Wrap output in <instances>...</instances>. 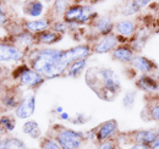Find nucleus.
I'll return each instance as SVG.
<instances>
[{"instance_id":"nucleus-22","label":"nucleus","mask_w":159,"mask_h":149,"mask_svg":"<svg viewBox=\"0 0 159 149\" xmlns=\"http://www.w3.org/2000/svg\"><path fill=\"white\" fill-rule=\"evenodd\" d=\"M25 143L15 137H6L1 141V149H25Z\"/></svg>"},{"instance_id":"nucleus-26","label":"nucleus","mask_w":159,"mask_h":149,"mask_svg":"<svg viewBox=\"0 0 159 149\" xmlns=\"http://www.w3.org/2000/svg\"><path fill=\"white\" fill-rule=\"evenodd\" d=\"M141 9V6L139 5L137 1H130L129 4H126L124 7H122V12L127 16L130 15H134V14H137Z\"/></svg>"},{"instance_id":"nucleus-14","label":"nucleus","mask_w":159,"mask_h":149,"mask_svg":"<svg viewBox=\"0 0 159 149\" xmlns=\"http://www.w3.org/2000/svg\"><path fill=\"white\" fill-rule=\"evenodd\" d=\"M83 14H84V5L74 4L69 6V9L66 10L64 15V21L66 23H77V21L82 17Z\"/></svg>"},{"instance_id":"nucleus-8","label":"nucleus","mask_w":159,"mask_h":149,"mask_svg":"<svg viewBox=\"0 0 159 149\" xmlns=\"http://www.w3.org/2000/svg\"><path fill=\"white\" fill-rule=\"evenodd\" d=\"M118 47H119L118 36L110 34V36H107V37L102 38L99 42L94 45L93 52L96 54H105V53H110V52L113 53Z\"/></svg>"},{"instance_id":"nucleus-33","label":"nucleus","mask_w":159,"mask_h":149,"mask_svg":"<svg viewBox=\"0 0 159 149\" xmlns=\"http://www.w3.org/2000/svg\"><path fill=\"white\" fill-rule=\"evenodd\" d=\"M30 69V66H27V65H20L14 72H12V78H15V79H19L21 76L23 74V72L26 71V70H28Z\"/></svg>"},{"instance_id":"nucleus-24","label":"nucleus","mask_w":159,"mask_h":149,"mask_svg":"<svg viewBox=\"0 0 159 149\" xmlns=\"http://www.w3.org/2000/svg\"><path fill=\"white\" fill-rule=\"evenodd\" d=\"M20 100H17L16 95L15 94H11V93H7L6 95L2 97V105L9 108V109H12V108H17Z\"/></svg>"},{"instance_id":"nucleus-6","label":"nucleus","mask_w":159,"mask_h":149,"mask_svg":"<svg viewBox=\"0 0 159 149\" xmlns=\"http://www.w3.org/2000/svg\"><path fill=\"white\" fill-rule=\"evenodd\" d=\"M23 59V53L19 47L12 44L1 43L0 45V60L1 62H16Z\"/></svg>"},{"instance_id":"nucleus-19","label":"nucleus","mask_w":159,"mask_h":149,"mask_svg":"<svg viewBox=\"0 0 159 149\" xmlns=\"http://www.w3.org/2000/svg\"><path fill=\"white\" fill-rule=\"evenodd\" d=\"M60 39H61V36L55 33L54 31H50V29H47V31L37 34V43L45 44V45L54 44V43L59 42Z\"/></svg>"},{"instance_id":"nucleus-31","label":"nucleus","mask_w":159,"mask_h":149,"mask_svg":"<svg viewBox=\"0 0 159 149\" xmlns=\"http://www.w3.org/2000/svg\"><path fill=\"white\" fill-rule=\"evenodd\" d=\"M149 116H151V120H154L159 122V103L152 105L149 108Z\"/></svg>"},{"instance_id":"nucleus-40","label":"nucleus","mask_w":159,"mask_h":149,"mask_svg":"<svg viewBox=\"0 0 159 149\" xmlns=\"http://www.w3.org/2000/svg\"><path fill=\"white\" fill-rule=\"evenodd\" d=\"M118 149H121V148H118Z\"/></svg>"},{"instance_id":"nucleus-13","label":"nucleus","mask_w":159,"mask_h":149,"mask_svg":"<svg viewBox=\"0 0 159 149\" xmlns=\"http://www.w3.org/2000/svg\"><path fill=\"white\" fill-rule=\"evenodd\" d=\"M113 59L118 60L120 62H132L135 54H134V50L131 49V47L129 45H119L113 53H111Z\"/></svg>"},{"instance_id":"nucleus-20","label":"nucleus","mask_w":159,"mask_h":149,"mask_svg":"<svg viewBox=\"0 0 159 149\" xmlns=\"http://www.w3.org/2000/svg\"><path fill=\"white\" fill-rule=\"evenodd\" d=\"M14 39L16 43H19L20 45H23V47H31L37 43V36H34L33 33L28 31H22L21 33L14 36Z\"/></svg>"},{"instance_id":"nucleus-39","label":"nucleus","mask_w":159,"mask_h":149,"mask_svg":"<svg viewBox=\"0 0 159 149\" xmlns=\"http://www.w3.org/2000/svg\"><path fill=\"white\" fill-rule=\"evenodd\" d=\"M61 119H69V115L66 112H61Z\"/></svg>"},{"instance_id":"nucleus-1","label":"nucleus","mask_w":159,"mask_h":149,"mask_svg":"<svg viewBox=\"0 0 159 149\" xmlns=\"http://www.w3.org/2000/svg\"><path fill=\"white\" fill-rule=\"evenodd\" d=\"M86 83L105 102H113L121 91L118 74L108 67H89L86 71Z\"/></svg>"},{"instance_id":"nucleus-16","label":"nucleus","mask_w":159,"mask_h":149,"mask_svg":"<svg viewBox=\"0 0 159 149\" xmlns=\"http://www.w3.org/2000/svg\"><path fill=\"white\" fill-rule=\"evenodd\" d=\"M136 86L139 88H141L142 91H146V92H149V93L157 92L159 89L158 81H156L153 77H151L148 74H142L139 79H137Z\"/></svg>"},{"instance_id":"nucleus-25","label":"nucleus","mask_w":159,"mask_h":149,"mask_svg":"<svg viewBox=\"0 0 159 149\" xmlns=\"http://www.w3.org/2000/svg\"><path fill=\"white\" fill-rule=\"evenodd\" d=\"M15 126H16V122L14 120V117L11 116H1V129L2 130H6L7 132H12L15 130Z\"/></svg>"},{"instance_id":"nucleus-29","label":"nucleus","mask_w":159,"mask_h":149,"mask_svg":"<svg viewBox=\"0 0 159 149\" xmlns=\"http://www.w3.org/2000/svg\"><path fill=\"white\" fill-rule=\"evenodd\" d=\"M50 28H52V31H54L58 34H64L67 31V23L65 21H57V22L52 23Z\"/></svg>"},{"instance_id":"nucleus-36","label":"nucleus","mask_w":159,"mask_h":149,"mask_svg":"<svg viewBox=\"0 0 159 149\" xmlns=\"http://www.w3.org/2000/svg\"><path fill=\"white\" fill-rule=\"evenodd\" d=\"M74 122H76V124H79V125L80 124H83V122H84V117L80 114V115H77V117L74 120Z\"/></svg>"},{"instance_id":"nucleus-37","label":"nucleus","mask_w":159,"mask_h":149,"mask_svg":"<svg viewBox=\"0 0 159 149\" xmlns=\"http://www.w3.org/2000/svg\"><path fill=\"white\" fill-rule=\"evenodd\" d=\"M149 147H151V149H159V137L149 146Z\"/></svg>"},{"instance_id":"nucleus-32","label":"nucleus","mask_w":159,"mask_h":149,"mask_svg":"<svg viewBox=\"0 0 159 149\" xmlns=\"http://www.w3.org/2000/svg\"><path fill=\"white\" fill-rule=\"evenodd\" d=\"M118 148L119 147L116 146V143L114 141H111V139L104 141V142L99 143V146H98V149H118Z\"/></svg>"},{"instance_id":"nucleus-5","label":"nucleus","mask_w":159,"mask_h":149,"mask_svg":"<svg viewBox=\"0 0 159 149\" xmlns=\"http://www.w3.org/2000/svg\"><path fill=\"white\" fill-rule=\"evenodd\" d=\"M36 109V97L33 94L27 95L25 98H22L17 105V108L15 109V115L19 119H27L30 116L33 115Z\"/></svg>"},{"instance_id":"nucleus-21","label":"nucleus","mask_w":159,"mask_h":149,"mask_svg":"<svg viewBox=\"0 0 159 149\" xmlns=\"http://www.w3.org/2000/svg\"><path fill=\"white\" fill-rule=\"evenodd\" d=\"M22 130L25 133H27L30 137L32 138H39L42 136V132L38 126V124L36 121H26L22 126Z\"/></svg>"},{"instance_id":"nucleus-9","label":"nucleus","mask_w":159,"mask_h":149,"mask_svg":"<svg viewBox=\"0 0 159 149\" xmlns=\"http://www.w3.org/2000/svg\"><path fill=\"white\" fill-rule=\"evenodd\" d=\"M44 76L43 74H38L36 71H33L31 67L28 70H26L23 74L19 78L20 83L22 86H26V87H31V88H36V87H39L40 84H43L44 82Z\"/></svg>"},{"instance_id":"nucleus-35","label":"nucleus","mask_w":159,"mask_h":149,"mask_svg":"<svg viewBox=\"0 0 159 149\" xmlns=\"http://www.w3.org/2000/svg\"><path fill=\"white\" fill-rule=\"evenodd\" d=\"M130 149H151V147L146 144H134Z\"/></svg>"},{"instance_id":"nucleus-10","label":"nucleus","mask_w":159,"mask_h":149,"mask_svg":"<svg viewBox=\"0 0 159 149\" xmlns=\"http://www.w3.org/2000/svg\"><path fill=\"white\" fill-rule=\"evenodd\" d=\"M131 66L136 70H139L143 74H149L152 72L153 70H157V65L156 62H153L152 60H149L148 57L142 55H136L134 57L132 62H131Z\"/></svg>"},{"instance_id":"nucleus-38","label":"nucleus","mask_w":159,"mask_h":149,"mask_svg":"<svg viewBox=\"0 0 159 149\" xmlns=\"http://www.w3.org/2000/svg\"><path fill=\"white\" fill-rule=\"evenodd\" d=\"M139 2V5L141 7H143V6H146V5H148V4H151V1H148V0H143V1H137Z\"/></svg>"},{"instance_id":"nucleus-15","label":"nucleus","mask_w":159,"mask_h":149,"mask_svg":"<svg viewBox=\"0 0 159 149\" xmlns=\"http://www.w3.org/2000/svg\"><path fill=\"white\" fill-rule=\"evenodd\" d=\"M93 27H94V29L98 33L107 37V36H110L111 34V31L114 28V25H113L111 20L109 19V17L103 16V17H97V19L93 21Z\"/></svg>"},{"instance_id":"nucleus-7","label":"nucleus","mask_w":159,"mask_h":149,"mask_svg":"<svg viewBox=\"0 0 159 149\" xmlns=\"http://www.w3.org/2000/svg\"><path fill=\"white\" fill-rule=\"evenodd\" d=\"M118 132V122L116 120H109L103 122L96 129V137L97 141L102 143L104 141H109L115 133Z\"/></svg>"},{"instance_id":"nucleus-28","label":"nucleus","mask_w":159,"mask_h":149,"mask_svg":"<svg viewBox=\"0 0 159 149\" xmlns=\"http://www.w3.org/2000/svg\"><path fill=\"white\" fill-rule=\"evenodd\" d=\"M40 148L42 149H61L59 143L54 139V138H43L42 143H40Z\"/></svg>"},{"instance_id":"nucleus-11","label":"nucleus","mask_w":159,"mask_h":149,"mask_svg":"<svg viewBox=\"0 0 159 149\" xmlns=\"http://www.w3.org/2000/svg\"><path fill=\"white\" fill-rule=\"evenodd\" d=\"M158 137H159V131L157 130H141L135 132L134 139H135V144L151 146Z\"/></svg>"},{"instance_id":"nucleus-12","label":"nucleus","mask_w":159,"mask_h":149,"mask_svg":"<svg viewBox=\"0 0 159 149\" xmlns=\"http://www.w3.org/2000/svg\"><path fill=\"white\" fill-rule=\"evenodd\" d=\"M25 31H28L31 33H42L44 31H47L50 27V22L48 19H42V20H33V21H26L25 25Z\"/></svg>"},{"instance_id":"nucleus-4","label":"nucleus","mask_w":159,"mask_h":149,"mask_svg":"<svg viewBox=\"0 0 159 149\" xmlns=\"http://www.w3.org/2000/svg\"><path fill=\"white\" fill-rule=\"evenodd\" d=\"M91 52H92V50H91L89 45H86V44L72 47V48H70V49L64 50L61 62H64V64H66L67 66H70V65H71L72 62H75V61L86 60L88 56L91 55Z\"/></svg>"},{"instance_id":"nucleus-17","label":"nucleus","mask_w":159,"mask_h":149,"mask_svg":"<svg viewBox=\"0 0 159 149\" xmlns=\"http://www.w3.org/2000/svg\"><path fill=\"white\" fill-rule=\"evenodd\" d=\"M136 23L134 21H130V20H122L119 21L116 25H115V29L116 32L121 34L122 37H131L136 33Z\"/></svg>"},{"instance_id":"nucleus-30","label":"nucleus","mask_w":159,"mask_h":149,"mask_svg":"<svg viewBox=\"0 0 159 149\" xmlns=\"http://www.w3.org/2000/svg\"><path fill=\"white\" fill-rule=\"evenodd\" d=\"M67 5H69L67 1H60V0L59 1H55L54 2V11H55V14L60 15V16H64L66 10L69 9Z\"/></svg>"},{"instance_id":"nucleus-34","label":"nucleus","mask_w":159,"mask_h":149,"mask_svg":"<svg viewBox=\"0 0 159 149\" xmlns=\"http://www.w3.org/2000/svg\"><path fill=\"white\" fill-rule=\"evenodd\" d=\"M5 20H6V15H5L4 9L1 7V10H0V23H1V26H2V27L5 26Z\"/></svg>"},{"instance_id":"nucleus-2","label":"nucleus","mask_w":159,"mask_h":149,"mask_svg":"<svg viewBox=\"0 0 159 149\" xmlns=\"http://www.w3.org/2000/svg\"><path fill=\"white\" fill-rule=\"evenodd\" d=\"M64 50L61 49H54V48H40V49H34L30 53V67L43 74L57 64L61 62Z\"/></svg>"},{"instance_id":"nucleus-3","label":"nucleus","mask_w":159,"mask_h":149,"mask_svg":"<svg viewBox=\"0 0 159 149\" xmlns=\"http://www.w3.org/2000/svg\"><path fill=\"white\" fill-rule=\"evenodd\" d=\"M60 130L57 131L54 139L59 143L61 149H79L84 138V134L81 132H76L70 129H64L59 127Z\"/></svg>"},{"instance_id":"nucleus-18","label":"nucleus","mask_w":159,"mask_h":149,"mask_svg":"<svg viewBox=\"0 0 159 149\" xmlns=\"http://www.w3.org/2000/svg\"><path fill=\"white\" fill-rule=\"evenodd\" d=\"M44 6L40 1H27L23 5V12L30 17H38L43 14Z\"/></svg>"},{"instance_id":"nucleus-23","label":"nucleus","mask_w":159,"mask_h":149,"mask_svg":"<svg viewBox=\"0 0 159 149\" xmlns=\"http://www.w3.org/2000/svg\"><path fill=\"white\" fill-rule=\"evenodd\" d=\"M86 60H79V61H75L72 62L69 67H67V74L70 77H79L80 74H82V71L84 70L86 67Z\"/></svg>"},{"instance_id":"nucleus-27","label":"nucleus","mask_w":159,"mask_h":149,"mask_svg":"<svg viewBox=\"0 0 159 149\" xmlns=\"http://www.w3.org/2000/svg\"><path fill=\"white\" fill-rule=\"evenodd\" d=\"M135 99H136V93L135 92H132V91L126 92L125 95H124V98H122V105H124V108L131 109L134 106V104H135Z\"/></svg>"}]
</instances>
